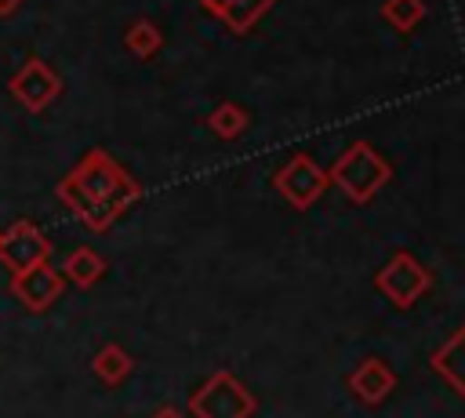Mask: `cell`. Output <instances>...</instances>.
I'll use <instances>...</instances> for the list:
<instances>
[{"label": "cell", "mask_w": 465, "mask_h": 418, "mask_svg": "<svg viewBox=\"0 0 465 418\" xmlns=\"http://www.w3.org/2000/svg\"><path fill=\"white\" fill-rule=\"evenodd\" d=\"M7 91L25 113H44L62 95V76L44 58H25L22 69L11 76Z\"/></svg>", "instance_id": "obj_7"}, {"label": "cell", "mask_w": 465, "mask_h": 418, "mask_svg": "<svg viewBox=\"0 0 465 418\" xmlns=\"http://www.w3.org/2000/svg\"><path fill=\"white\" fill-rule=\"evenodd\" d=\"M54 193L91 233H105L127 207L142 200V185L105 149H87L54 185Z\"/></svg>", "instance_id": "obj_1"}, {"label": "cell", "mask_w": 465, "mask_h": 418, "mask_svg": "<svg viewBox=\"0 0 465 418\" xmlns=\"http://www.w3.org/2000/svg\"><path fill=\"white\" fill-rule=\"evenodd\" d=\"M65 291V280L62 273L44 262V265H33V269H22V273H11V294L29 309V313H47Z\"/></svg>", "instance_id": "obj_8"}, {"label": "cell", "mask_w": 465, "mask_h": 418, "mask_svg": "<svg viewBox=\"0 0 465 418\" xmlns=\"http://www.w3.org/2000/svg\"><path fill=\"white\" fill-rule=\"evenodd\" d=\"M196 4L207 7L229 33L243 36V33H251V29L272 11L276 0H196Z\"/></svg>", "instance_id": "obj_10"}, {"label": "cell", "mask_w": 465, "mask_h": 418, "mask_svg": "<svg viewBox=\"0 0 465 418\" xmlns=\"http://www.w3.org/2000/svg\"><path fill=\"white\" fill-rule=\"evenodd\" d=\"M254 407L258 403H254L251 389L232 371H214L189 396V414L193 418H251Z\"/></svg>", "instance_id": "obj_3"}, {"label": "cell", "mask_w": 465, "mask_h": 418, "mask_svg": "<svg viewBox=\"0 0 465 418\" xmlns=\"http://www.w3.org/2000/svg\"><path fill=\"white\" fill-rule=\"evenodd\" d=\"M429 367H432L458 396H465V323L429 356Z\"/></svg>", "instance_id": "obj_11"}, {"label": "cell", "mask_w": 465, "mask_h": 418, "mask_svg": "<svg viewBox=\"0 0 465 418\" xmlns=\"http://www.w3.org/2000/svg\"><path fill=\"white\" fill-rule=\"evenodd\" d=\"M149 418H185V411H182V407H174V403H160Z\"/></svg>", "instance_id": "obj_17"}, {"label": "cell", "mask_w": 465, "mask_h": 418, "mask_svg": "<svg viewBox=\"0 0 465 418\" xmlns=\"http://www.w3.org/2000/svg\"><path fill=\"white\" fill-rule=\"evenodd\" d=\"M425 15H429L425 0H385V4H381V18H385L392 29H400V33H411Z\"/></svg>", "instance_id": "obj_16"}, {"label": "cell", "mask_w": 465, "mask_h": 418, "mask_svg": "<svg viewBox=\"0 0 465 418\" xmlns=\"http://www.w3.org/2000/svg\"><path fill=\"white\" fill-rule=\"evenodd\" d=\"M105 258L94 251V247H73L65 258H62V265H58V273H62V280L65 284H73V287H80V291H87V287H94L102 276H105Z\"/></svg>", "instance_id": "obj_12"}, {"label": "cell", "mask_w": 465, "mask_h": 418, "mask_svg": "<svg viewBox=\"0 0 465 418\" xmlns=\"http://www.w3.org/2000/svg\"><path fill=\"white\" fill-rule=\"evenodd\" d=\"M331 178L327 171L309 156V153H294L283 167L272 171V189L294 207V211H309L323 193H327Z\"/></svg>", "instance_id": "obj_4"}, {"label": "cell", "mask_w": 465, "mask_h": 418, "mask_svg": "<svg viewBox=\"0 0 465 418\" xmlns=\"http://www.w3.org/2000/svg\"><path fill=\"white\" fill-rule=\"evenodd\" d=\"M47 258H51V240L36 222L18 218L7 229H0V265L7 273H22V269H33V265H44Z\"/></svg>", "instance_id": "obj_6"}, {"label": "cell", "mask_w": 465, "mask_h": 418, "mask_svg": "<svg viewBox=\"0 0 465 418\" xmlns=\"http://www.w3.org/2000/svg\"><path fill=\"white\" fill-rule=\"evenodd\" d=\"M327 178L352 204H371L378 196V189H385L392 182V164L371 142H349V149H341L338 160L331 164Z\"/></svg>", "instance_id": "obj_2"}, {"label": "cell", "mask_w": 465, "mask_h": 418, "mask_svg": "<svg viewBox=\"0 0 465 418\" xmlns=\"http://www.w3.org/2000/svg\"><path fill=\"white\" fill-rule=\"evenodd\" d=\"M392 389H396V371H392V363L381 360V356H363V360L352 367V374H349V393H352L363 407H378Z\"/></svg>", "instance_id": "obj_9"}, {"label": "cell", "mask_w": 465, "mask_h": 418, "mask_svg": "<svg viewBox=\"0 0 465 418\" xmlns=\"http://www.w3.org/2000/svg\"><path fill=\"white\" fill-rule=\"evenodd\" d=\"M374 287L396 305V309H411L429 287H432V273L411 254V251H396L374 276Z\"/></svg>", "instance_id": "obj_5"}, {"label": "cell", "mask_w": 465, "mask_h": 418, "mask_svg": "<svg viewBox=\"0 0 465 418\" xmlns=\"http://www.w3.org/2000/svg\"><path fill=\"white\" fill-rule=\"evenodd\" d=\"M124 47H127L134 58L149 62L153 55H160V47H163V33H160V25H156V22L138 18V22H131V25H127V33H124Z\"/></svg>", "instance_id": "obj_15"}, {"label": "cell", "mask_w": 465, "mask_h": 418, "mask_svg": "<svg viewBox=\"0 0 465 418\" xmlns=\"http://www.w3.org/2000/svg\"><path fill=\"white\" fill-rule=\"evenodd\" d=\"M91 371H94V378H98L102 385L116 389V385H124V382L131 378V371H134V356H131L124 345L105 342V345L91 356Z\"/></svg>", "instance_id": "obj_13"}, {"label": "cell", "mask_w": 465, "mask_h": 418, "mask_svg": "<svg viewBox=\"0 0 465 418\" xmlns=\"http://www.w3.org/2000/svg\"><path fill=\"white\" fill-rule=\"evenodd\" d=\"M22 7V0H0V18H7V15H15Z\"/></svg>", "instance_id": "obj_18"}, {"label": "cell", "mask_w": 465, "mask_h": 418, "mask_svg": "<svg viewBox=\"0 0 465 418\" xmlns=\"http://www.w3.org/2000/svg\"><path fill=\"white\" fill-rule=\"evenodd\" d=\"M207 127H211V134H218L222 142H232V138H240V134L251 127V113H247L240 102H218V105L207 113Z\"/></svg>", "instance_id": "obj_14"}]
</instances>
